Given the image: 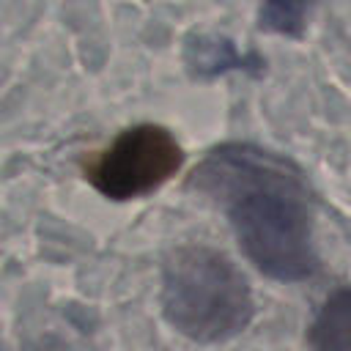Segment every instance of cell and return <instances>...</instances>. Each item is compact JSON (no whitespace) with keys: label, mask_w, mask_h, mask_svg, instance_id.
I'll list each match as a JSON object with an SVG mask.
<instances>
[{"label":"cell","mask_w":351,"mask_h":351,"mask_svg":"<svg viewBox=\"0 0 351 351\" xmlns=\"http://www.w3.org/2000/svg\"><path fill=\"white\" fill-rule=\"evenodd\" d=\"M162 310L189 340L222 343L239 335L255 313L241 269L214 247H176L162 269Z\"/></svg>","instance_id":"cell-2"},{"label":"cell","mask_w":351,"mask_h":351,"mask_svg":"<svg viewBox=\"0 0 351 351\" xmlns=\"http://www.w3.org/2000/svg\"><path fill=\"white\" fill-rule=\"evenodd\" d=\"M184 162L178 140L156 123L123 129L85 170L96 192L110 200H134L170 181Z\"/></svg>","instance_id":"cell-3"},{"label":"cell","mask_w":351,"mask_h":351,"mask_svg":"<svg viewBox=\"0 0 351 351\" xmlns=\"http://www.w3.org/2000/svg\"><path fill=\"white\" fill-rule=\"evenodd\" d=\"M189 184L225 211L258 271L282 282H299L315 271L310 206L288 162L247 143H228L195 167Z\"/></svg>","instance_id":"cell-1"},{"label":"cell","mask_w":351,"mask_h":351,"mask_svg":"<svg viewBox=\"0 0 351 351\" xmlns=\"http://www.w3.org/2000/svg\"><path fill=\"white\" fill-rule=\"evenodd\" d=\"M304 14H307V0H261L263 27L282 36H299L304 27Z\"/></svg>","instance_id":"cell-5"},{"label":"cell","mask_w":351,"mask_h":351,"mask_svg":"<svg viewBox=\"0 0 351 351\" xmlns=\"http://www.w3.org/2000/svg\"><path fill=\"white\" fill-rule=\"evenodd\" d=\"M310 351H351V288L335 291L307 329Z\"/></svg>","instance_id":"cell-4"}]
</instances>
